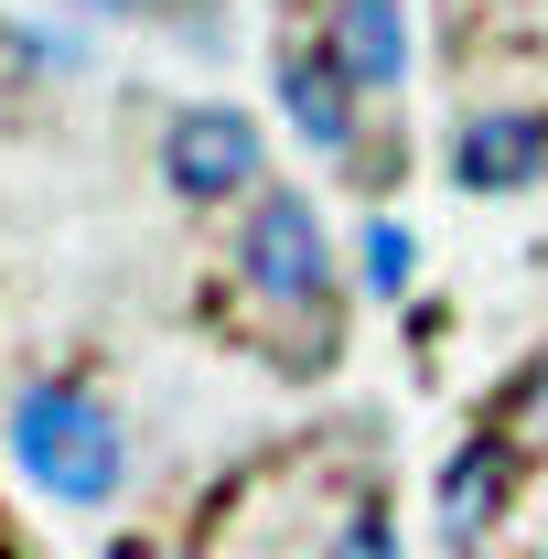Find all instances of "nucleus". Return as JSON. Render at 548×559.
Wrapping results in <instances>:
<instances>
[{
	"label": "nucleus",
	"instance_id": "f03ea898",
	"mask_svg": "<svg viewBox=\"0 0 548 559\" xmlns=\"http://www.w3.org/2000/svg\"><path fill=\"white\" fill-rule=\"evenodd\" d=\"M11 463L55 506H119L130 495V419L75 377H33L11 399Z\"/></svg>",
	"mask_w": 548,
	"mask_h": 559
},
{
	"label": "nucleus",
	"instance_id": "f257e3e1",
	"mask_svg": "<svg viewBox=\"0 0 548 559\" xmlns=\"http://www.w3.org/2000/svg\"><path fill=\"white\" fill-rule=\"evenodd\" d=\"M237 290L270 312L279 334L301 323V377H323L334 366V237H323V205L312 194H290V183H270L259 205H237Z\"/></svg>",
	"mask_w": 548,
	"mask_h": 559
},
{
	"label": "nucleus",
	"instance_id": "39448f33",
	"mask_svg": "<svg viewBox=\"0 0 548 559\" xmlns=\"http://www.w3.org/2000/svg\"><path fill=\"white\" fill-rule=\"evenodd\" d=\"M516 474H527V452H516L505 430H463V441L441 452V474H430V516H441V538H452V549L495 538L505 506H516Z\"/></svg>",
	"mask_w": 548,
	"mask_h": 559
},
{
	"label": "nucleus",
	"instance_id": "0eeeda50",
	"mask_svg": "<svg viewBox=\"0 0 548 559\" xmlns=\"http://www.w3.org/2000/svg\"><path fill=\"white\" fill-rule=\"evenodd\" d=\"M270 86H279V119H290V140H312V151H334V162L366 140V108H355V97H344V75L312 55V33L270 55Z\"/></svg>",
	"mask_w": 548,
	"mask_h": 559
},
{
	"label": "nucleus",
	"instance_id": "7ed1b4c3",
	"mask_svg": "<svg viewBox=\"0 0 548 559\" xmlns=\"http://www.w3.org/2000/svg\"><path fill=\"white\" fill-rule=\"evenodd\" d=\"M162 183L183 205H259L270 194V130L226 97H194L162 119Z\"/></svg>",
	"mask_w": 548,
	"mask_h": 559
},
{
	"label": "nucleus",
	"instance_id": "423d86ee",
	"mask_svg": "<svg viewBox=\"0 0 548 559\" xmlns=\"http://www.w3.org/2000/svg\"><path fill=\"white\" fill-rule=\"evenodd\" d=\"M441 162L463 194H527V183H548V119L538 108H463Z\"/></svg>",
	"mask_w": 548,
	"mask_h": 559
},
{
	"label": "nucleus",
	"instance_id": "20e7f679",
	"mask_svg": "<svg viewBox=\"0 0 548 559\" xmlns=\"http://www.w3.org/2000/svg\"><path fill=\"white\" fill-rule=\"evenodd\" d=\"M312 55L344 75L355 108L398 97L409 86V0H323L312 11Z\"/></svg>",
	"mask_w": 548,
	"mask_h": 559
},
{
	"label": "nucleus",
	"instance_id": "1a4fd4ad",
	"mask_svg": "<svg viewBox=\"0 0 548 559\" xmlns=\"http://www.w3.org/2000/svg\"><path fill=\"white\" fill-rule=\"evenodd\" d=\"M323 559H398V516H388V495H377V485H355V495L334 506Z\"/></svg>",
	"mask_w": 548,
	"mask_h": 559
},
{
	"label": "nucleus",
	"instance_id": "9b49d317",
	"mask_svg": "<svg viewBox=\"0 0 548 559\" xmlns=\"http://www.w3.org/2000/svg\"><path fill=\"white\" fill-rule=\"evenodd\" d=\"M108 559H205L194 538H108Z\"/></svg>",
	"mask_w": 548,
	"mask_h": 559
},
{
	"label": "nucleus",
	"instance_id": "9d476101",
	"mask_svg": "<svg viewBox=\"0 0 548 559\" xmlns=\"http://www.w3.org/2000/svg\"><path fill=\"white\" fill-rule=\"evenodd\" d=\"M484 430H505L516 452H527V430H548V345L527 355V366H516L505 388H495V409H484Z\"/></svg>",
	"mask_w": 548,
	"mask_h": 559
},
{
	"label": "nucleus",
	"instance_id": "6e6552de",
	"mask_svg": "<svg viewBox=\"0 0 548 559\" xmlns=\"http://www.w3.org/2000/svg\"><path fill=\"white\" fill-rule=\"evenodd\" d=\"M355 290L377 301V312H398L419 290V237H409V215H366L355 226Z\"/></svg>",
	"mask_w": 548,
	"mask_h": 559
},
{
	"label": "nucleus",
	"instance_id": "f8f14e48",
	"mask_svg": "<svg viewBox=\"0 0 548 559\" xmlns=\"http://www.w3.org/2000/svg\"><path fill=\"white\" fill-rule=\"evenodd\" d=\"M183 33H205V44H215V0H183Z\"/></svg>",
	"mask_w": 548,
	"mask_h": 559
}]
</instances>
